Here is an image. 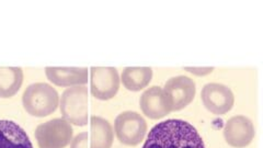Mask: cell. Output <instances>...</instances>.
<instances>
[{"mask_svg":"<svg viewBox=\"0 0 263 148\" xmlns=\"http://www.w3.org/2000/svg\"><path fill=\"white\" fill-rule=\"evenodd\" d=\"M143 148H205V145L192 124L171 119L152 128Z\"/></svg>","mask_w":263,"mask_h":148,"instance_id":"cell-1","label":"cell"},{"mask_svg":"<svg viewBox=\"0 0 263 148\" xmlns=\"http://www.w3.org/2000/svg\"><path fill=\"white\" fill-rule=\"evenodd\" d=\"M60 96L56 90L45 82H36L24 90L22 104L24 110L36 118L48 117L59 106Z\"/></svg>","mask_w":263,"mask_h":148,"instance_id":"cell-2","label":"cell"},{"mask_svg":"<svg viewBox=\"0 0 263 148\" xmlns=\"http://www.w3.org/2000/svg\"><path fill=\"white\" fill-rule=\"evenodd\" d=\"M61 113L66 121L77 126L88 124L89 92L85 86L66 89L61 99Z\"/></svg>","mask_w":263,"mask_h":148,"instance_id":"cell-3","label":"cell"},{"mask_svg":"<svg viewBox=\"0 0 263 148\" xmlns=\"http://www.w3.org/2000/svg\"><path fill=\"white\" fill-rule=\"evenodd\" d=\"M72 134L70 123L65 119L44 122L35 130L39 148H65L72 141Z\"/></svg>","mask_w":263,"mask_h":148,"instance_id":"cell-4","label":"cell"},{"mask_svg":"<svg viewBox=\"0 0 263 148\" xmlns=\"http://www.w3.org/2000/svg\"><path fill=\"white\" fill-rule=\"evenodd\" d=\"M115 134L119 141L127 146L141 143L147 132V123L141 114L126 111L119 114L114 122Z\"/></svg>","mask_w":263,"mask_h":148,"instance_id":"cell-5","label":"cell"},{"mask_svg":"<svg viewBox=\"0 0 263 148\" xmlns=\"http://www.w3.org/2000/svg\"><path fill=\"white\" fill-rule=\"evenodd\" d=\"M120 88L119 71L114 67H92L90 69V91L99 100H110Z\"/></svg>","mask_w":263,"mask_h":148,"instance_id":"cell-6","label":"cell"},{"mask_svg":"<svg viewBox=\"0 0 263 148\" xmlns=\"http://www.w3.org/2000/svg\"><path fill=\"white\" fill-rule=\"evenodd\" d=\"M196 92L195 82L186 76L169 79L163 88L170 111H179L190 104Z\"/></svg>","mask_w":263,"mask_h":148,"instance_id":"cell-7","label":"cell"},{"mask_svg":"<svg viewBox=\"0 0 263 148\" xmlns=\"http://www.w3.org/2000/svg\"><path fill=\"white\" fill-rule=\"evenodd\" d=\"M202 102L211 113L216 115L225 114L232 110L235 103V97L227 86L212 82L205 85L201 92Z\"/></svg>","mask_w":263,"mask_h":148,"instance_id":"cell-8","label":"cell"},{"mask_svg":"<svg viewBox=\"0 0 263 148\" xmlns=\"http://www.w3.org/2000/svg\"><path fill=\"white\" fill-rule=\"evenodd\" d=\"M256 135L253 123L245 115H236L229 119L224 128V137L228 145L236 148L248 146Z\"/></svg>","mask_w":263,"mask_h":148,"instance_id":"cell-9","label":"cell"},{"mask_svg":"<svg viewBox=\"0 0 263 148\" xmlns=\"http://www.w3.org/2000/svg\"><path fill=\"white\" fill-rule=\"evenodd\" d=\"M139 105L146 117L153 120L161 119L171 112L163 89L157 86L146 90L139 99Z\"/></svg>","mask_w":263,"mask_h":148,"instance_id":"cell-10","label":"cell"},{"mask_svg":"<svg viewBox=\"0 0 263 148\" xmlns=\"http://www.w3.org/2000/svg\"><path fill=\"white\" fill-rule=\"evenodd\" d=\"M47 79L60 87L84 86L88 82V68L46 67Z\"/></svg>","mask_w":263,"mask_h":148,"instance_id":"cell-11","label":"cell"},{"mask_svg":"<svg viewBox=\"0 0 263 148\" xmlns=\"http://www.w3.org/2000/svg\"><path fill=\"white\" fill-rule=\"evenodd\" d=\"M0 148H33L27 132L10 120H0Z\"/></svg>","mask_w":263,"mask_h":148,"instance_id":"cell-12","label":"cell"},{"mask_svg":"<svg viewBox=\"0 0 263 148\" xmlns=\"http://www.w3.org/2000/svg\"><path fill=\"white\" fill-rule=\"evenodd\" d=\"M90 148H111L113 144V128L108 120L101 117H91L90 119Z\"/></svg>","mask_w":263,"mask_h":148,"instance_id":"cell-13","label":"cell"},{"mask_svg":"<svg viewBox=\"0 0 263 148\" xmlns=\"http://www.w3.org/2000/svg\"><path fill=\"white\" fill-rule=\"evenodd\" d=\"M153 78V69L149 67H126L122 71L121 80L129 91H139L149 85Z\"/></svg>","mask_w":263,"mask_h":148,"instance_id":"cell-14","label":"cell"},{"mask_svg":"<svg viewBox=\"0 0 263 148\" xmlns=\"http://www.w3.org/2000/svg\"><path fill=\"white\" fill-rule=\"evenodd\" d=\"M23 84V70L20 67H0V98H11Z\"/></svg>","mask_w":263,"mask_h":148,"instance_id":"cell-15","label":"cell"},{"mask_svg":"<svg viewBox=\"0 0 263 148\" xmlns=\"http://www.w3.org/2000/svg\"><path fill=\"white\" fill-rule=\"evenodd\" d=\"M89 147V134L82 132L71 141L70 148H88Z\"/></svg>","mask_w":263,"mask_h":148,"instance_id":"cell-16","label":"cell"},{"mask_svg":"<svg viewBox=\"0 0 263 148\" xmlns=\"http://www.w3.org/2000/svg\"><path fill=\"white\" fill-rule=\"evenodd\" d=\"M186 71L189 72H192L194 73V75H197V76H205L208 75V73L212 72L213 71V67H206V68H201V67H185L184 68Z\"/></svg>","mask_w":263,"mask_h":148,"instance_id":"cell-17","label":"cell"}]
</instances>
